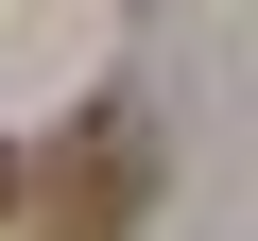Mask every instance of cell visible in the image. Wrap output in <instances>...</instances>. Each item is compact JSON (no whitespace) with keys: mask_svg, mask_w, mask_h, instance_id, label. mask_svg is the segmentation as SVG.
Wrapping results in <instances>:
<instances>
[{"mask_svg":"<svg viewBox=\"0 0 258 241\" xmlns=\"http://www.w3.org/2000/svg\"><path fill=\"white\" fill-rule=\"evenodd\" d=\"M0 224H18V155H0Z\"/></svg>","mask_w":258,"mask_h":241,"instance_id":"7a4b0ae2","label":"cell"},{"mask_svg":"<svg viewBox=\"0 0 258 241\" xmlns=\"http://www.w3.org/2000/svg\"><path fill=\"white\" fill-rule=\"evenodd\" d=\"M138 190H155V138H138V120H86V138L35 172V224H52V241H120Z\"/></svg>","mask_w":258,"mask_h":241,"instance_id":"6da1fadb","label":"cell"}]
</instances>
